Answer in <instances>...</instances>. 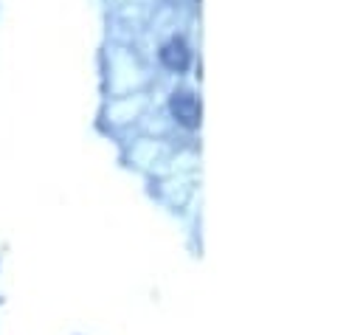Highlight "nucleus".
Masks as SVG:
<instances>
[{
  "label": "nucleus",
  "mask_w": 363,
  "mask_h": 335,
  "mask_svg": "<svg viewBox=\"0 0 363 335\" xmlns=\"http://www.w3.org/2000/svg\"><path fill=\"white\" fill-rule=\"evenodd\" d=\"M172 110H175V116L181 119L183 124H189V127H194V124H197L200 110H197V101H194V96H191V93H181V96H175V99H172Z\"/></svg>",
  "instance_id": "obj_1"
}]
</instances>
